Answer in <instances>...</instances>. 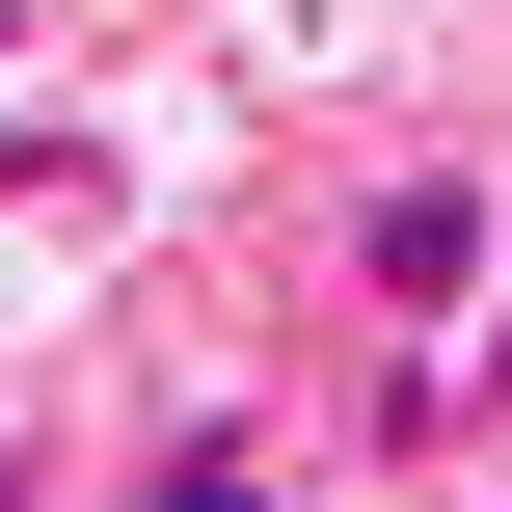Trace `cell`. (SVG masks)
I'll use <instances>...</instances> for the list:
<instances>
[{
  "mask_svg": "<svg viewBox=\"0 0 512 512\" xmlns=\"http://www.w3.org/2000/svg\"><path fill=\"white\" fill-rule=\"evenodd\" d=\"M135 512H270V432H162V486Z\"/></svg>",
  "mask_w": 512,
  "mask_h": 512,
  "instance_id": "obj_2",
  "label": "cell"
},
{
  "mask_svg": "<svg viewBox=\"0 0 512 512\" xmlns=\"http://www.w3.org/2000/svg\"><path fill=\"white\" fill-rule=\"evenodd\" d=\"M486 270H512V162H378V189H351V297H378L432 378H459ZM432 378H405V405H432Z\"/></svg>",
  "mask_w": 512,
  "mask_h": 512,
  "instance_id": "obj_1",
  "label": "cell"
},
{
  "mask_svg": "<svg viewBox=\"0 0 512 512\" xmlns=\"http://www.w3.org/2000/svg\"><path fill=\"white\" fill-rule=\"evenodd\" d=\"M0 512H27V486H0Z\"/></svg>",
  "mask_w": 512,
  "mask_h": 512,
  "instance_id": "obj_3",
  "label": "cell"
}]
</instances>
